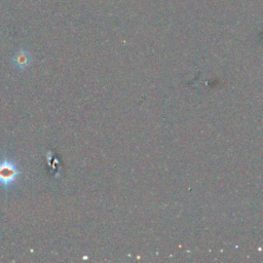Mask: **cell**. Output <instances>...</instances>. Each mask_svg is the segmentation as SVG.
I'll use <instances>...</instances> for the list:
<instances>
[{"mask_svg":"<svg viewBox=\"0 0 263 263\" xmlns=\"http://www.w3.org/2000/svg\"><path fill=\"white\" fill-rule=\"evenodd\" d=\"M21 175L22 171L13 159L6 156L0 161V187L6 191L17 182Z\"/></svg>","mask_w":263,"mask_h":263,"instance_id":"obj_1","label":"cell"},{"mask_svg":"<svg viewBox=\"0 0 263 263\" xmlns=\"http://www.w3.org/2000/svg\"><path fill=\"white\" fill-rule=\"evenodd\" d=\"M32 62L31 59V55L28 51L26 50H20L18 51L14 58H13V63L15 65L16 68H18L19 70H25L27 69L30 64Z\"/></svg>","mask_w":263,"mask_h":263,"instance_id":"obj_2","label":"cell"}]
</instances>
